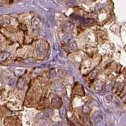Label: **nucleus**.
<instances>
[{"mask_svg": "<svg viewBox=\"0 0 126 126\" xmlns=\"http://www.w3.org/2000/svg\"><path fill=\"white\" fill-rule=\"evenodd\" d=\"M73 25L71 24L70 23H66L64 26V29L65 30V31L66 32H69L73 29Z\"/></svg>", "mask_w": 126, "mask_h": 126, "instance_id": "3", "label": "nucleus"}, {"mask_svg": "<svg viewBox=\"0 0 126 126\" xmlns=\"http://www.w3.org/2000/svg\"><path fill=\"white\" fill-rule=\"evenodd\" d=\"M40 22V20H39V18H33L32 20V23L33 25H38Z\"/></svg>", "mask_w": 126, "mask_h": 126, "instance_id": "6", "label": "nucleus"}, {"mask_svg": "<svg viewBox=\"0 0 126 126\" xmlns=\"http://www.w3.org/2000/svg\"><path fill=\"white\" fill-rule=\"evenodd\" d=\"M101 118H102V117H101L100 115L97 114V113H95L94 116H93V120H94V122H98V120H100Z\"/></svg>", "mask_w": 126, "mask_h": 126, "instance_id": "7", "label": "nucleus"}, {"mask_svg": "<svg viewBox=\"0 0 126 126\" xmlns=\"http://www.w3.org/2000/svg\"><path fill=\"white\" fill-rule=\"evenodd\" d=\"M71 35L66 34V35L63 37V41L64 42H68L71 40Z\"/></svg>", "mask_w": 126, "mask_h": 126, "instance_id": "5", "label": "nucleus"}, {"mask_svg": "<svg viewBox=\"0 0 126 126\" xmlns=\"http://www.w3.org/2000/svg\"><path fill=\"white\" fill-rule=\"evenodd\" d=\"M26 81L25 78H20L17 83V88L18 89H22L25 86Z\"/></svg>", "mask_w": 126, "mask_h": 126, "instance_id": "2", "label": "nucleus"}, {"mask_svg": "<svg viewBox=\"0 0 126 126\" xmlns=\"http://www.w3.org/2000/svg\"><path fill=\"white\" fill-rule=\"evenodd\" d=\"M61 103V100L60 99V98L59 96H56L53 99H52V105H53V107H58L60 106V103Z\"/></svg>", "mask_w": 126, "mask_h": 126, "instance_id": "1", "label": "nucleus"}, {"mask_svg": "<svg viewBox=\"0 0 126 126\" xmlns=\"http://www.w3.org/2000/svg\"><path fill=\"white\" fill-rule=\"evenodd\" d=\"M62 1L66 2V3H74L76 1H79V0H61Z\"/></svg>", "mask_w": 126, "mask_h": 126, "instance_id": "8", "label": "nucleus"}, {"mask_svg": "<svg viewBox=\"0 0 126 126\" xmlns=\"http://www.w3.org/2000/svg\"><path fill=\"white\" fill-rule=\"evenodd\" d=\"M10 56V54L7 53V52H4L0 54V61H3L4 59H6L8 56Z\"/></svg>", "mask_w": 126, "mask_h": 126, "instance_id": "4", "label": "nucleus"}]
</instances>
